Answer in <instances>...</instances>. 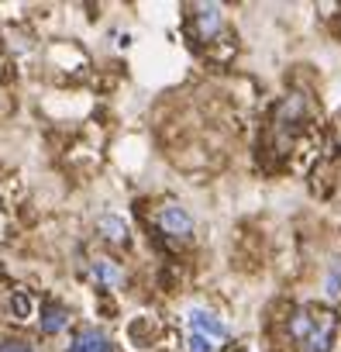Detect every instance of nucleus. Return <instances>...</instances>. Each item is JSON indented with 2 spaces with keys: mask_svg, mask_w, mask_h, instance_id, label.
Wrapping results in <instances>:
<instances>
[{
  "mask_svg": "<svg viewBox=\"0 0 341 352\" xmlns=\"http://www.w3.org/2000/svg\"><path fill=\"white\" fill-rule=\"evenodd\" d=\"M187 331H200V335H207L214 342H224L228 338V324L214 311H207V307H190L187 311Z\"/></svg>",
  "mask_w": 341,
  "mask_h": 352,
  "instance_id": "f03ea898",
  "label": "nucleus"
},
{
  "mask_svg": "<svg viewBox=\"0 0 341 352\" xmlns=\"http://www.w3.org/2000/svg\"><path fill=\"white\" fill-rule=\"evenodd\" d=\"M158 228H162L165 235H173V239H187V235L193 232V218H190V211L180 208V204H162V208H158Z\"/></svg>",
  "mask_w": 341,
  "mask_h": 352,
  "instance_id": "7ed1b4c3",
  "label": "nucleus"
},
{
  "mask_svg": "<svg viewBox=\"0 0 341 352\" xmlns=\"http://www.w3.org/2000/svg\"><path fill=\"white\" fill-rule=\"evenodd\" d=\"M221 25H224V11L217 4H200L197 8V28H200L204 38H214L221 32Z\"/></svg>",
  "mask_w": 341,
  "mask_h": 352,
  "instance_id": "20e7f679",
  "label": "nucleus"
},
{
  "mask_svg": "<svg viewBox=\"0 0 341 352\" xmlns=\"http://www.w3.org/2000/svg\"><path fill=\"white\" fill-rule=\"evenodd\" d=\"M327 294H331V297L341 294V259H334L331 270H327Z\"/></svg>",
  "mask_w": 341,
  "mask_h": 352,
  "instance_id": "9d476101",
  "label": "nucleus"
},
{
  "mask_svg": "<svg viewBox=\"0 0 341 352\" xmlns=\"http://www.w3.org/2000/svg\"><path fill=\"white\" fill-rule=\"evenodd\" d=\"M93 276H97L104 287H117V283H121V270H117V263H110V259H93Z\"/></svg>",
  "mask_w": 341,
  "mask_h": 352,
  "instance_id": "0eeeda50",
  "label": "nucleus"
},
{
  "mask_svg": "<svg viewBox=\"0 0 341 352\" xmlns=\"http://www.w3.org/2000/svg\"><path fill=\"white\" fill-rule=\"evenodd\" d=\"M0 352H32L25 342H4V345H0Z\"/></svg>",
  "mask_w": 341,
  "mask_h": 352,
  "instance_id": "f8f14e48",
  "label": "nucleus"
},
{
  "mask_svg": "<svg viewBox=\"0 0 341 352\" xmlns=\"http://www.w3.org/2000/svg\"><path fill=\"white\" fill-rule=\"evenodd\" d=\"M217 345L221 342H214V338H207L200 331H187V349L190 352H217Z\"/></svg>",
  "mask_w": 341,
  "mask_h": 352,
  "instance_id": "1a4fd4ad",
  "label": "nucleus"
},
{
  "mask_svg": "<svg viewBox=\"0 0 341 352\" xmlns=\"http://www.w3.org/2000/svg\"><path fill=\"white\" fill-rule=\"evenodd\" d=\"M97 232H100L107 242H124V239H128V225H124L117 214H104V218L97 221Z\"/></svg>",
  "mask_w": 341,
  "mask_h": 352,
  "instance_id": "423d86ee",
  "label": "nucleus"
},
{
  "mask_svg": "<svg viewBox=\"0 0 341 352\" xmlns=\"http://www.w3.org/2000/svg\"><path fill=\"white\" fill-rule=\"evenodd\" d=\"M66 321H69V318H66V307H56V304H52V307H45L42 328H45L49 335H56V331H62V328H66Z\"/></svg>",
  "mask_w": 341,
  "mask_h": 352,
  "instance_id": "6e6552de",
  "label": "nucleus"
},
{
  "mask_svg": "<svg viewBox=\"0 0 341 352\" xmlns=\"http://www.w3.org/2000/svg\"><path fill=\"white\" fill-rule=\"evenodd\" d=\"M290 331L307 352H331L334 345V318L317 307L296 311V318L290 321Z\"/></svg>",
  "mask_w": 341,
  "mask_h": 352,
  "instance_id": "f257e3e1",
  "label": "nucleus"
},
{
  "mask_svg": "<svg viewBox=\"0 0 341 352\" xmlns=\"http://www.w3.org/2000/svg\"><path fill=\"white\" fill-rule=\"evenodd\" d=\"M14 311H18V314H32V297L18 294V297H14Z\"/></svg>",
  "mask_w": 341,
  "mask_h": 352,
  "instance_id": "9b49d317",
  "label": "nucleus"
},
{
  "mask_svg": "<svg viewBox=\"0 0 341 352\" xmlns=\"http://www.w3.org/2000/svg\"><path fill=\"white\" fill-rule=\"evenodd\" d=\"M73 352H110V338L104 331H97V328H86V331L76 335Z\"/></svg>",
  "mask_w": 341,
  "mask_h": 352,
  "instance_id": "39448f33",
  "label": "nucleus"
}]
</instances>
